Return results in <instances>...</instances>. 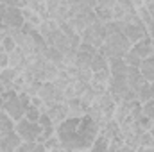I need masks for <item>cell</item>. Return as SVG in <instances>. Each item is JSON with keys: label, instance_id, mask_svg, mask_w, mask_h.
Listing matches in <instances>:
<instances>
[{"label": "cell", "instance_id": "25", "mask_svg": "<svg viewBox=\"0 0 154 152\" xmlns=\"http://www.w3.org/2000/svg\"><path fill=\"white\" fill-rule=\"evenodd\" d=\"M45 152V147H43V143H39V141H22L20 143V147L16 149V152Z\"/></svg>", "mask_w": 154, "mask_h": 152}, {"label": "cell", "instance_id": "16", "mask_svg": "<svg viewBox=\"0 0 154 152\" xmlns=\"http://www.w3.org/2000/svg\"><path fill=\"white\" fill-rule=\"evenodd\" d=\"M43 57H45L47 61L57 65V66L63 63V52H59V50H57L56 47H52V45H47V47H45V50H43Z\"/></svg>", "mask_w": 154, "mask_h": 152}, {"label": "cell", "instance_id": "3", "mask_svg": "<svg viewBox=\"0 0 154 152\" xmlns=\"http://www.w3.org/2000/svg\"><path fill=\"white\" fill-rule=\"evenodd\" d=\"M14 131L20 134V138L23 141H38V138L41 136V127H39L38 122H32L29 118H20L16 120V125H14Z\"/></svg>", "mask_w": 154, "mask_h": 152}, {"label": "cell", "instance_id": "15", "mask_svg": "<svg viewBox=\"0 0 154 152\" xmlns=\"http://www.w3.org/2000/svg\"><path fill=\"white\" fill-rule=\"evenodd\" d=\"M133 104H134V100L133 102H127V100H122V102H118L115 108V114H113V118H115L118 123H122L129 114H131V108H133Z\"/></svg>", "mask_w": 154, "mask_h": 152}, {"label": "cell", "instance_id": "38", "mask_svg": "<svg viewBox=\"0 0 154 152\" xmlns=\"http://www.w3.org/2000/svg\"><path fill=\"white\" fill-rule=\"evenodd\" d=\"M116 4H118L124 11H134V9H136V5H134L133 0H116Z\"/></svg>", "mask_w": 154, "mask_h": 152}, {"label": "cell", "instance_id": "5", "mask_svg": "<svg viewBox=\"0 0 154 152\" xmlns=\"http://www.w3.org/2000/svg\"><path fill=\"white\" fill-rule=\"evenodd\" d=\"M116 22L120 23V31L125 34V38L131 41V45L136 43V41H140L145 36H149L147 34V27L142 22H134V23H124L122 20H116Z\"/></svg>", "mask_w": 154, "mask_h": 152}, {"label": "cell", "instance_id": "29", "mask_svg": "<svg viewBox=\"0 0 154 152\" xmlns=\"http://www.w3.org/2000/svg\"><path fill=\"white\" fill-rule=\"evenodd\" d=\"M38 123H39V127H41V131H56V125L52 123L50 116L47 113H41V116L38 118Z\"/></svg>", "mask_w": 154, "mask_h": 152}, {"label": "cell", "instance_id": "47", "mask_svg": "<svg viewBox=\"0 0 154 152\" xmlns=\"http://www.w3.org/2000/svg\"><path fill=\"white\" fill-rule=\"evenodd\" d=\"M149 131H151V134L154 136V120H152V125H151V129H149Z\"/></svg>", "mask_w": 154, "mask_h": 152}, {"label": "cell", "instance_id": "14", "mask_svg": "<svg viewBox=\"0 0 154 152\" xmlns=\"http://www.w3.org/2000/svg\"><path fill=\"white\" fill-rule=\"evenodd\" d=\"M20 72L16 68H11V66H5V68H0V82L4 84V91L5 90H13V81L16 79Z\"/></svg>", "mask_w": 154, "mask_h": 152}, {"label": "cell", "instance_id": "49", "mask_svg": "<svg viewBox=\"0 0 154 152\" xmlns=\"http://www.w3.org/2000/svg\"><path fill=\"white\" fill-rule=\"evenodd\" d=\"M2 106H4V100H2V95H0V109H2Z\"/></svg>", "mask_w": 154, "mask_h": 152}, {"label": "cell", "instance_id": "24", "mask_svg": "<svg viewBox=\"0 0 154 152\" xmlns=\"http://www.w3.org/2000/svg\"><path fill=\"white\" fill-rule=\"evenodd\" d=\"M108 147H109V138H106L100 131H99V134H97V138H95V141L91 143V149L90 150H99V152H106L108 150Z\"/></svg>", "mask_w": 154, "mask_h": 152}, {"label": "cell", "instance_id": "13", "mask_svg": "<svg viewBox=\"0 0 154 152\" xmlns=\"http://www.w3.org/2000/svg\"><path fill=\"white\" fill-rule=\"evenodd\" d=\"M109 65V72L113 77H127V63L124 61V57H109L108 59Z\"/></svg>", "mask_w": 154, "mask_h": 152}, {"label": "cell", "instance_id": "42", "mask_svg": "<svg viewBox=\"0 0 154 152\" xmlns=\"http://www.w3.org/2000/svg\"><path fill=\"white\" fill-rule=\"evenodd\" d=\"M7 5H13V7H27V0H7Z\"/></svg>", "mask_w": 154, "mask_h": 152}, {"label": "cell", "instance_id": "19", "mask_svg": "<svg viewBox=\"0 0 154 152\" xmlns=\"http://www.w3.org/2000/svg\"><path fill=\"white\" fill-rule=\"evenodd\" d=\"M140 72L143 74L145 81L154 82V54L151 56V57H145V59L142 61V65H140Z\"/></svg>", "mask_w": 154, "mask_h": 152}, {"label": "cell", "instance_id": "2", "mask_svg": "<svg viewBox=\"0 0 154 152\" xmlns=\"http://www.w3.org/2000/svg\"><path fill=\"white\" fill-rule=\"evenodd\" d=\"M131 48V41L125 38V34L122 31L109 34L104 39V43L99 47V52L104 57H124V54Z\"/></svg>", "mask_w": 154, "mask_h": 152}, {"label": "cell", "instance_id": "17", "mask_svg": "<svg viewBox=\"0 0 154 152\" xmlns=\"http://www.w3.org/2000/svg\"><path fill=\"white\" fill-rule=\"evenodd\" d=\"M22 16H23V22L31 23V25H32V27H36V29L39 27V23L43 22L41 14L36 13V11H32V9H29V7H22Z\"/></svg>", "mask_w": 154, "mask_h": 152}, {"label": "cell", "instance_id": "28", "mask_svg": "<svg viewBox=\"0 0 154 152\" xmlns=\"http://www.w3.org/2000/svg\"><path fill=\"white\" fill-rule=\"evenodd\" d=\"M124 61L127 63V66H138V68H140V65H142V61H143V59H142V57H140L133 48H129V50L124 54Z\"/></svg>", "mask_w": 154, "mask_h": 152}, {"label": "cell", "instance_id": "6", "mask_svg": "<svg viewBox=\"0 0 154 152\" xmlns=\"http://www.w3.org/2000/svg\"><path fill=\"white\" fill-rule=\"evenodd\" d=\"M29 65H31V61H29V57L22 52L20 47H16V48H13L11 52H7V66L16 68V70L22 74Z\"/></svg>", "mask_w": 154, "mask_h": 152}, {"label": "cell", "instance_id": "39", "mask_svg": "<svg viewBox=\"0 0 154 152\" xmlns=\"http://www.w3.org/2000/svg\"><path fill=\"white\" fill-rule=\"evenodd\" d=\"M116 4V0H97L95 7H102V9H113ZM93 7V9H95Z\"/></svg>", "mask_w": 154, "mask_h": 152}, {"label": "cell", "instance_id": "23", "mask_svg": "<svg viewBox=\"0 0 154 152\" xmlns=\"http://www.w3.org/2000/svg\"><path fill=\"white\" fill-rule=\"evenodd\" d=\"M138 150H154V136L151 131H143L140 134V147Z\"/></svg>", "mask_w": 154, "mask_h": 152}, {"label": "cell", "instance_id": "46", "mask_svg": "<svg viewBox=\"0 0 154 152\" xmlns=\"http://www.w3.org/2000/svg\"><path fill=\"white\" fill-rule=\"evenodd\" d=\"M82 4H86V5H90V7H95V4H97V0H81Z\"/></svg>", "mask_w": 154, "mask_h": 152}, {"label": "cell", "instance_id": "18", "mask_svg": "<svg viewBox=\"0 0 154 152\" xmlns=\"http://www.w3.org/2000/svg\"><path fill=\"white\" fill-rule=\"evenodd\" d=\"M68 104V116H81V114H86V106H82L81 99H70V100H65Z\"/></svg>", "mask_w": 154, "mask_h": 152}, {"label": "cell", "instance_id": "21", "mask_svg": "<svg viewBox=\"0 0 154 152\" xmlns=\"http://www.w3.org/2000/svg\"><path fill=\"white\" fill-rule=\"evenodd\" d=\"M136 95H138V100H140L142 104H145L147 100L154 99V82L147 81V82H145L138 91H136Z\"/></svg>", "mask_w": 154, "mask_h": 152}, {"label": "cell", "instance_id": "12", "mask_svg": "<svg viewBox=\"0 0 154 152\" xmlns=\"http://www.w3.org/2000/svg\"><path fill=\"white\" fill-rule=\"evenodd\" d=\"M131 48L142 57V59H145V57H151L154 54V43L152 39L149 38V36H145V38H142L140 41H136V43H133L131 45Z\"/></svg>", "mask_w": 154, "mask_h": 152}, {"label": "cell", "instance_id": "45", "mask_svg": "<svg viewBox=\"0 0 154 152\" xmlns=\"http://www.w3.org/2000/svg\"><path fill=\"white\" fill-rule=\"evenodd\" d=\"M145 7H147L149 14L152 16V20H154V0H152V2H149V4H145Z\"/></svg>", "mask_w": 154, "mask_h": 152}, {"label": "cell", "instance_id": "22", "mask_svg": "<svg viewBox=\"0 0 154 152\" xmlns=\"http://www.w3.org/2000/svg\"><path fill=\"white\" fill-rule=\"evenodd\" d=\"M109 65H108V57H104L99 50H97V54H93V57H91V65H90V68H91V72H99V70H104V68H108Z\"/></svg>", "mask_w": 154, "mask_h": 152}, {"label": "cell", "instance_id": "27", "mask_svg": "<svg viewBox=\"0 0 154 152\" xmlns=\"http://www.w3.org/2000/svg\"><path fill=\"white\" fill-rule=\"evenodd\" d=\"M95 54H97V52H95ZM91 57H93V54H88V52L77 50L75 65L79 66V68H90V65H91Z\"/></svg>", "mask_w": 154, "mask_h": 152}, {"label": "cell", "instance_id": "34", "mask_svg": "<svg viewBox=\"0 0 154 152\" xmlns=\"http://www.w3.org/2000/svg\"><path fill=\"white\" fill-rule=\"evenodd\" d=\"M63 95H65V100H70V99H75L77 93H75V81L70 82L65 90H63Z\"/></svg>", "mask_w": 154, "mask_h": 152}, {"label": "cell", "instance_id": "36", "mask_svg": "<svg viewBox=\"0 0 154 152\" xmlns=\"http://www.w3.org/2000/svg\"><path fill=\"white\" fill-rule=\"evenodd\" d=\"M136 122H138V125H140L143 131H149L151 125H152V118H149L147 114H142L140 118H136Z\"/></svg>", "mask_w": 154, "mask_h": 152}, {"label": "cell", "instance_id": "7", "mask_svg": "<svg viewBox=\"0 0 154 152\" xmlns=\"http://www.w3.org/2000/svg\"><path fill=\"white\" fill-rule=\"evenodd\" d=\"M0 23H4V25H7V27H22V25H23L22 9L5 4V9H4V14H2Z\"/></svg>", "mask_w": 154, "mask_h": 152}, {"label": "cell", "instance_id": "43", "mask_svg": "<svg viewBox=\"0 0 154 152\" xmlns=\"http://www.w3.org/2000/svg\"><path fill=\"white\" fill-rule=\"evenodd\" d=\"M7 36H9V27L4 25V23H0V43L4 41V38H7Z\"/></svg>", "mask_w": 154, "mask_h": 152}, {"label": "cell", "instance_id": "26", "mask_svg": "<svg viewBox=\"0 0 154 152\" xmlns=\"http://www.w3.org/2000/svg\"><path fill=\"white\" fill-rule=\"evenodd\" d=\"M43 147H45V150H48V152H52V150H65V149H63L61 140L57 138V134H52L50 138H47V140L43 141Z\"/></svg>", "mask_w": 154, "mask_h": 152}, {"label": "cell", "instance_id": "41", "mask_svg": "<svg viewBox=\"0 0 154 152\" xmlns=\"http://www.w3.org/2000/svg\"><path fill=\"white\" fill-rule=\"evenodd\" d=\"M124 14H125V11H124L118 4H115V7H113V20H122Z\"/></svg>", "mask_w": 154, "mask_h": 152}, {"label": "cell", "instance_id": "20", "mask_svg": "<svg viewBox=\"0 0 154 152\" xmlns=\"http://www.w3.org/2000/svg\"><path fill=\"white\" fill-rule=\"evenodd\" d=\"M14 125H16V120L9 113H5L4 109H0V134L2 132H9V131H14Z\"/></svg>", "mask_w": 154, "mask_h": 152}, {"label": "cell", "instance_id": "30", "mask_svg": "<svg viewBox=\"0 0 154 152\" xmlns=\"http://www.w3.org/2000/svg\"><path fill=\"white\" fill-rule=\"evenodd\" d=\"M39 88H41V81L34 79V81H31V82H27V84H25L23 91H25V93H27L29 97H34V95H38Z\"/></svg>", "mask_w": 154, "mask_h": 152}, {"label": "cell", "instance_id": "31", "mask_svg": "<svg viewBox=\"0 0 154 152\" xmlns=\"http://www.w3.org/2000/svg\"><path fill=\"white\" fill-rule=\"evenodd\" d=\"M91 77H93V72L91 68H79L75 75V81H81V82H91Z\"/></svg>", "mask_w": 154, "mask_h": 152}, {"label": "cell", "instance_id": "44", "mask_svg": "<svg viewBox=\"0 0 154 152\" xmlns=\"http://www.w3.org/2000/svg\"><path fill=\"white\" fill-rule=\"evenodd\" d=\"M147 34H149V38L152 39V43H154V22L147 25Z\"/></svg>", "mask_w": 154, "mask_h": 152}, {"label": "cell", "instance_id": "9", "mask_svg": "<svg viewBox=\"0 0 154 152\" xmlns=\"http://www.w3.org/2000/svg\"><path fill=\"white\" fill-rule=\"evenodd\" d=\"M47 45H52V47H56L59 52H66V50H70V48H74V45H72V38L68 36V34H65L61 29H57L52 36H50V39L47 41Z\"/></svg>", "mask_w": 154, "mask_h": 152}, {"label": "cell", "instance_id": "1", "mask_svg": "<svg viewBox=\"0 0 154 152\" xmlns=\"http://www.w3.org/2000/svg\"><path fill=\"white\" fill-rule=\"evenodd\" d=\"M99 131V123L88 114L68 116L56 127V134L65 150H90Z\"/></svg>", "mask_w": 154, "mask_h": 152}, {"label": "cell", "instance_id": "10", "mask_svg": "<svg viewBox=\"0 0 154 152\" xmlns=\"http://www.w3.org/2000/svg\"><path fill=\"white\" fill-rule=\"evenodd\" d=\"M47 114L50 116L52 123L57 127L63 120H66V118H68V104H66V102H57V104H52V106H48Z\"/></svg>", "mask_w": 154, "mask_h": 152}, {"label": "cell", "instance_id": "35", "mask_svg": "<svg viewBox=\"0 0 154 152\" xmlns=\"http://www.w3.org/2000/svg\"><path fill=\"white\" fill-rule=\"evenodd\" d=\"M142 111H143V114H147L149 118L154 120V99L147 100L145 104H142Z\"/></svg>", "mask_w": 154, "mask_h": 152}, {"label": "cell", "instance_id": "33", "mask_svg": "<svg viewBox=\"0 0 154 152\" xmlns=\"http://www.w3.org/2000/svg\"><path fill=\"white\" fill-rule=\"evenodd\" d=\"M75 59H77V48H70L63 54V63L65 65H75Z\"/></svg>", "mask_w": 154, "mask_h": 152}, {"label": "cell", "instance_id": "48", "mask_svg": "<svg viewBox=\"0 0 154 152\" xmlns=\"http://www.w3.org/2000/svg\"><path fill=\"white\" fill-rule=\"evenodd\" d=\"M2 93H4V84L0 82V95H2Z\"/></svg>", "mask_w": 154, "mask_h": 152}, {"label": "cell", "instance_id": "32", "mask_svg": "<svg viewBox=\"0 0 154 152\" xmlns=\"http://www.w3.org/2000/svg\"><path fill=\"white\" fill-rule=\"evenodd\" d=\"M41 116V111H39V108L36 106H29L27 109H25V118H29V120H32V122H38V118Z\"/></svg>", "mask_w": 154, "mask_h": 152}, {"label": "cell", "instance_id": "4", "mask_svg": "<svg viewBox=\"0 0 154 152\" xmlns=\"http://www.w3.org/2000/svg\"><path fill=\"white\" fill-rule=\"evenodd\" d=\"M38 95L41 97V100H43L47 106H52V104H57V102H65L63 90L57 88V86H56L54 82H50V81L41 82V88H39Z\"/></svg>", "mask_w": 154, "mask_h": 152}, {"label": "cell", "instance_id": "11", "mask_svg": "<svg viewBox=\"0 0 154 152\" xmlns=\"http://www.w3.org/2000/svg\"><path fill=\"white\" fill-rule=\"evenodd\" d=\"M145 82H147V81H145V77L140 72L138 66H129V68H127V86H129V90L138 91Z\"/></svg>", "mask_w": 154, "mask_h": 152}, {"label": "cell", "instance_id": "8", "mask_svg": "<svg viewBox=\"0 0 154 152\" xmlns=\"http://www.w3.org/2000/svg\"><path fill=\"white\" fill-rule=\"evenodd\" d=\"M23 140L20 138V134L16 131H9V132H2L0 134V152H14Z\"/></svg>", "mask_w": 154, "mask_h": 152}, {"label": "cell", "instance_id": "50", "mask_svg": "<svg viewBox=\"0 0 154 152\" xmlns=\"http://www.w3.org/2000/svg\"><path fill=\"white\" fill-rule=\"evenodd\" d=\"M142 2H143V4H149V2H152V0H142Z\"/></svg>", "mask_w": 154, "mask_h": 152}, {"label": "cell", "instance_id": "37", "mask_svg": "<svg viewBox=\"0 0 154 152\" xmlns=\"http://www.w3.org/2000/svg\"><path fill=\"white\" fill-rule=\"evenodd\" d=\"M0 45H2V48H4V52H5V54H7V52H11L13 48H16V43H14V39L11 38V36L4 38V41H2Z\"/></svg>", "mask_w": 154, "mask_h": 152}, {"label": "cell", "instance_id": "40", "mask_svg": "<svg viewBox=\"0 0 154 152\" xmlns=\"http://www.w3.org/2000/svg\"><path fill=\"white\" fill-rule=\"evenodd\" d=\"M77 50H82V52H88V54H95V52H97V47H93V45H90V43L81 41V43H79V47H77Z\"/></svg>", "mask_w": 154, "mask_h": 152}]
</instances>
